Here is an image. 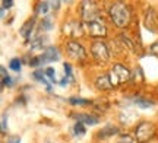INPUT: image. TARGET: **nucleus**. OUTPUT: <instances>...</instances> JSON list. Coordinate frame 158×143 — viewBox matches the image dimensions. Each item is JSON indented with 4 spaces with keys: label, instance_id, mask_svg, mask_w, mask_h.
I'll list each match as a JSON object with an SVG mask.
<instances>
[{
    "label": "nucleus",
    "instance_id": "f257e3e1",
    "mask_svg": "<svg viewBox=\"0 0 158 143\" xmlns=\"http://www.w3.org/2000/svg\"><path fill=\"white\" fill-rule=\"evenodd\" d=\"M108 15L111 18V21L114 22L116 26L118 28H124L127 26L132 21V12L124 3H120V2H116L108 7Z\"/></svg>",
    "mask_w": 158,
    "mask_h": 143
},
{
    "label": "nucleus",
    "instance_id": "f03ea898",
    "mask_svg": "<svg viewBox=\"0 0 158 143\" xmlns=\"http://www.w3.org/2000/svg\"><path fill=\"white\" fill-rule=\"evenodd\" d=\"M81 16L84 19V23L95 22L100 19L101 12L98 9V5L95 2H82L81 5Z\"/></svg>",
    "mask_w": 158,
    "mask_h": 143
},
{
    "label": "nucleus",
    "instance_id": "7ed1b4c3",
    "mask_svg": "<svg viewBox=\"0 0 158 143\" xmlns=\"http://www.w3.org/2000/svg\"><path fill=\"white\" fill-rule=\"evenodd\" d=\"M154 134H155V126L148 121L139 123L135 130V137L138 143H147L148 140H151L154 137Z\"/></svg>",
    "mask_w": 158,
    "mask_h": 143
},
{
    "label": "nucleus",
    "instance_id": "20e7f679",
    "mask_svg": "<svg viewBox=\"0 0 158 143\" xmlns=\"http://www.w3.org/2000/svg\"><path fill=\"white\" fill-rule=\"evenodd\" d=\"M108 76H110V82L114 88V86L120 85L123 82H127L130 79V70L127 67H124L123 64H114L113 70L108 73Z\"/></svg>",
    "mask_w": 158,
    "mask_h": 143
},
{
    "label": "nucleus",
    "instance_id": "39448f33",
    "mask_svg": "<svg viewBox=\"0 0 158 143\" xmlns=\"http://www.w3.org/2000/svg\"><path fill=\"white\" fill-rule=\"evenodd\" d=\"M91 54H92V57L95 58L97 63H106L108 60V48L106 46V42H102V41H95V42H92V46H91Z\"/></svg>",
    "mask_w": 158,
    "mask_h": 143
},
{
    "label": "nucleus",
    "instance_id": "423d86ee",
    "mask_svg": "<svg viewBox=\"0 0 158 143\" xmlns=\"http://www.w3.org/2000/svg\"><path fill=\"white\" fill-rule=\"evenodd\" d=\"M84 31L89 37H95V38H101L107 35V28L106 25L101 22V19H98L95 22H89V23H84Z\"/></svg>",
    "mask_w": 158,
    "mask_h": 143
},
{
    "label": "nucleus",
    "instance_id": "0eeeda50",
    "mask_svg": "<svg viewBox=\"0 0 158 143\" xmlns=\"http://www.w3.org/2000/svg\"><path fill=\"white\" fill-rule=\"evenodd\" d=\"M64 34H68L69 37H73V38H78L81 35H84V23L78 22V21H70L64 25Z\"/></svg>",
    "mask_w": 158,
    "mask_h": 143
},
{
    "label": "nucleus",
    "instance_id": "6e6552de",
    "mask_svg": "<svg viewBox=\"0 0 158 143\" xmlns=\"http://www.w3.org/2000/svg\"><path fill=\"white\" fill-rule=\"evenodd\" d=\"M145 26L151 32H157L158 31V15L152 7H149L147 13H145Z\"/></svg>",
    "mask_w": 158,
    "mask_h": 143
},
{
    "label": "nucleus",
    "instance_id": "1a4fd4ad",
    "mask_svg": "<svg viewBox=\"0 0 158 143\" xmlns=\"http://www.w3.org/2000/svg\"><path fill=\"white\" fill-rule=\"evenodd\" d=\"M68 53H69L70 57L79 58V60H84V58L86 57V53H85L84 47L81 46L79 42H76V41L68 42Z\"/></svg>",
    "mask_w": 158,
    "mask_h": 143
},
{
    "label": "nucleus",
    "instance_id": "9d476101",
    "mask_svg": "<svg viewBox=\"0 0 158 143\" xmlns=\"http://www.w3.org/2000/svg\"><path fill=\"white\" fill-rule=\"evenodd\" d=\"M75 120L78 121V123H82V124H88V126H94L98 123V117H94L92 114H84V113H81V114H73L72 115Z\"/></svg>",
    "mask_w": 158,
    "mask_h": 143
},
{
    "label": "nucleus",
    "instance_id": "9b49d317",
    "mask_svg": "<svg viewBox=\"0 0 158 143\" xmlns=\"http://www.w3.org/2000/svg\"><path fill=\"white\" fill-rule=\"evenodd\" d=\"M59 50H57L56 47H48L44 53H43V56H41V62L43 63H47V62H54V60H59Z\"/></svg>",
    "mask_w": 158,
    "mask_h": 143
},
{
    "label": "nucleus",
    "instance_id": "f8f14e48",
    "mask_svg": "<svg viewBox=\"0 0 158 143\" xmlns=\"http://www.w3.org/2000/svg\"><path fill=\"white\" fill-rule=\"evenodd\" d=\"M95 86L100 91H108V89H111L113 85H111V82H110V76H108V74L98 76L95 80Z\"/></svg>",
    "mask_w": 158,
    "mask_h": 143
},
{
    "label": "nucleus",
    "instance_id": "ddd939ff",
    "mask_svg": "<svg viewBox=\"0 0 158 143\" xmlns=\"http://www.w3.org/2000/svg\"><path fill=\"white\" fill-rule=\"evenodd\" d=\"M118 133V129L116 126H106L104 129H101V132H98V137L100 139H107V137H113L114 134Z\"/></svg>",
    "mask_w": 158,
    "mask_h": 143
},
{
    "label": "nucleus",
    "instance_id": "4468645a",
    "mask_svg": "<svg viewBox=\"0 0 158 143\" xmlns=\"http://www.w3.org/2000/svg\"><path fill=\"white\" fill-rule=\"evenodd\" d=\"M34 19H29L28 22L23 25L22 28H21V34H22V37H25V38H29V35H31V31H32V28H34Z\"/></svg>",
    "mask_w": 158,
    "mask_h": 143
},
{
    "label": "nucleus",
    "instance_id": "2eb2a0df",
    "mask_svg": "<svg viewBox=\"0 0 158 143\" xmlns=\"http://www.w3.org/2000/svg\"><path fill=\"white\" fill-rule=\"evenodd\" d=\"M0 72H2V86H12L13 85V80H12V77L9 76V74L6 73L5 67H2Z\"/></svg>",
    "mask_w": 158,
    "mask_h": 143
},
{
    "label": "nucleus",
    "instance_id": "dca6fc26",
    "mask_svg": "<svg viewBox=\"0 0 158 143\" xmlns=\"http://www.w3.org/2000/svg\"><path fill=\"white\" fill-rule=\"evenodd\" d=\"M135 104L138 105V107H141V108H151V107L154 105V102L147 101V99H143V98H136Z\"/></svg>",
    "mask_w": 158,
    "mask_h": 143
},
{
    "label": "nucleus",
    "instance_id": "f3484780",
    "mask_svg": "<svg viewBox=\"0 0 158 143\" xmlns=\"http://www.w3.org/2000/svg\"><path fill=\"white\" fill-rule=\"evenodd\" d=\"M69 102L72 105H91V101L89 99H84V98H70Z\"/></svg>",
    "mask_w": 158,
    "mask_h": 143
},
{
    "label": "nucleus",
    "instance_id": "a211bd4d",
    "mask_svg": "<svg viewBox=\"0 0 158 143\" xmlns=\"http://www.w3.org/2000/svg\"><path fill=\"white\" fill-rule=\"evenodd\" d=\"M48 6H50L48 2H40L38 5H37V13H40V15H45V13L48 12Z\"/></svg>",
    "mask_w": 158,
    "mask_h": 143
},
{
    "label": "nucleus",
    "instance_id": "6ab92c4d",
    "mask_svg": "<svg viewBox=\"0 0 158 143\" xmlns=\"http://www.w3.org/2000/svg\"><path fill=\"white\" fill-rule=\"evenodd\" d=\"M21 66H22V62L19 60V58H12L10 63H9V67L12 70H15V72H19L21 70Z\"/></svg>",
    "mask_w": 158,
    "mask_h": 143
},
{
    "label": "nucleus",
    "instance_id": "aec40b11",
    "mask_svg": "<svg viewBox=\"0 0 158 143\" xmlns=\"http://www.w3.org/2000/svg\"><path fill=\"white\" fill-rule=\"evenodd\" d=\"M73 132H75V134H76V136H84V134H85L84 124H82V123H76V124H75V127H73Z\"/></svg>",
    "mask_w": 158,
    "mask_h": 143
},
{
    "label": "nucleus",
    "instance_id": "412c9836",
    "mask_svg": "<svg viewBox=\"0 0 158 143\" xmlns=\"http://www.w3.org/2000/svg\"><path fill=\"white\" fill-rule=\"evenodd\" d=\"M32 76H34L37 80H40V82H43V83L47 85V82H45V79H44V73H43V70H35L34 73H32ZM47 88H50V86L47 85Z\"/></svg>",
    "mask_w": 158,
    "mask_h": 143
},
{
    "label": "nucleus",
    "instance_id": "4be33fe9",
    "mask_svg": "<svg viewBox=\"0 0 158 143\" xmlns=\"http://www.w3.org/2000/svg\"><path fill=\"white\" fill-rule=\"evenodd\" d=\"M41 28L45 29V31L51 29V18H44V19L41 21Z\"/></svg>",
    "mask_w": 158,
    "mask_h": 143
},
{
    "label": "nucleus",
    "instance_id": "5701e85b",
    "mask_svg": "<svg viewBox=\"0 0 158 143\" xmlns=\"http://www.w3.org/2000/svg\"><path fill=\"white\" fill-rule=\"evenodd\" d=\"M63 67H64L66 77H69V79H73V76H72V66H70L69 63H64V64H63Z\"/></svg>",
    "mask_w": 158,
    "mask_h": 143
},
{
    "label": "nucleus",
    "instance_id": "b1692460",
    "mask_svg": "<svg viewBox=\"0 0 158 143\" xmlns=\"http://www.w3.org/2000/svg\"><path fill=\"white\" fill-rule=\"evenodd\" d=\"M40 64H43V62H41V57H34L29 60V66L31 67H38Z\"/></svg>",
    "mask_w": 158,
    "mask_h": 143
},
{
    "label": "nucleus",
    "instance_id": "393cba45",
    "mask_svg": "<svg viewBox=\"0 0 158 143\" xmlns=\"http://www.w3.org/2000/svg\"><path fill=\"white\" fill-rule=\"evenodd\" d=\"M45 74H47V76L50 77V80L53 82V83L56 82V77H54V76H56V72H54V70L51 69V67H48V69L45 70Z\"/></svg>",
    "mask_w": 158,
    "mask_h": 143
},
{
    "label": "nucleus",
    "instance_id": "a878e982",
    "mask_svg": "<svg viewBox=\"0 0 158 143\" xmlns=\"http://www.w3.org/2000/svg\"><path fill=\"white\" fill-rule=\"evenodd\" d=\"M120 40H122V41L124 42V44H126V47H129L130 50H133V42H132V41H130L129 38H127V37L122 35V37H120Z\"/></svg>",
    "mask_w": 158,
    "mask_h": 143
},
{
    "label": "nucleus",
    "instance_id": "bb28decb",
    "mask_svg": "<svg viewBox=\"0 0 158 143\" xmlns=\"http://www.w3.org/2000/svg\"><path fill=\"white\" fill-rule=\"evenodd\" d=\"M12 5H13V2H12V0H9V2L3 0V2H2V16H3V13H5V9H6V7H10Z\"/></svg>",
    "mask_w": 158,
    "mask_h": 143
},
{
    "label": "nucleus",
    "instance_id": "cd10ccee",
    "mask_svg": "<svg viewBox=\"0 0 158 143\" xmlns=\"http://www.w3.org/2000/svg\"><path fill=\"white\" fill-rule=\"evenodd\" d=\"M117 143H133V139L130 137V136H123Z\"/></svg>",
    "mask_w": 158,
    "mask_h": 143
},
{
    "label": "nucleus",
    "instance_id": "c85d7f7f",
    "mask_svg": "<svg viewBox=\"0 0 158 143\" xmlns=\"http://www.w3.org/2000/svg\"><path fill=\"white\" fill-rule=\"evenodd\" d=\"M151 53H152L154 56H157L158 57V41L157 42H154L152 46H151Z\"/></svg>",
    "mask_w": 158,
    "mask_h": 143
},
{
    "label": "nucleus",
    "instance_id": "c756f323",
    "mask_svg": "<svg viewBox=\"0 0 158 143\" xmlns=\"http://www.w3.org/2000/svg\"><path fill=\"white\" fill-rule=\"evenodd\" d=\"M2 132L6 133V114H3L2 117Z\"/></svg>",
    "mask_w": 158,
    "mask_h": 143
},
{
    "label": "nucleus",
    "instance_id": "7c9ffc66",
    "mask_svg": "<svg viewBox=\"0 0 158 143\" xmlns=\"http://www.w3.org/2000/svg\"><path fill=\"white\" fill-rule=\"evenodd\" d=\"M7 143H21V140H19V137H12L7 140Z\"/></svg>",
    "mask_w": 158,
    "mask_h": 143
},
{
    "label": "nucleus",
    "instance_id": "2f4dec72",
    "mask_svg": "<svg viewBox=\"0 0 158 143\" xmlns=\"http://www.w3.org/2000/svg\"><path fill=\"white\" fill-rule=\"evenodd\" d=\"M69 77H66V76H64V77H63V80H62V82H60V85H62V86H64V85H68V82H69Z\"/></svg>",
    "mask_w": 158,
    "mask_h": 143
},
{
    "label": "nucleus",
    "instance_id": "473e14b6",
    "mask_svg": "<svg viewBox=\"0 0 158 143\" xmlns=\"http://www.w3.org/2000/svg\"><path fill=\"white\" fill-rule=\"evenodd\" d=\"M51 6H53V7H59V5H60V3H59V2H54V3H50Z\"/></svg>",
    "mask_w": 158,
    "mask_h": 143
}]
</instances>
